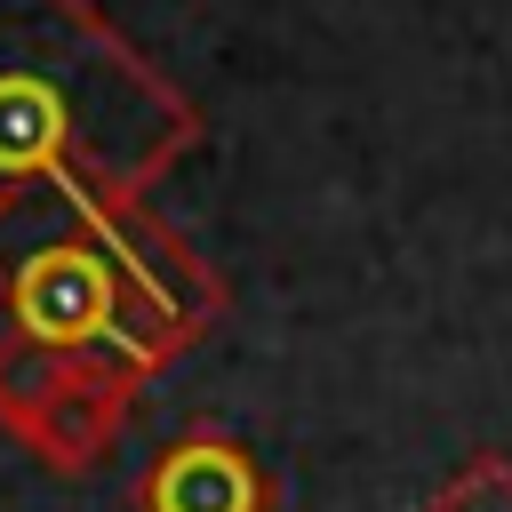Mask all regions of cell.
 <instances>
[{
    "label": "cell",
    "mask_w": 512,
    "mask_h": 512,
    "mask_svg": "<svg viewBox=\"0 0 512 512\" xmlns=\"http://www.w3.org/2000/svg\"><path fill=\"white\" fill-rule=\"evenodd\" d=\"M232 288L152 208L96 184L0 200V432L48 472H96L144 384L216 336Z\"/></svg>",
    "instance_id": "cell-1"
},
{
    "label": "cell",
    "mask_w": 512,
    "mask_h": 512,
    "mask_svg": "<svg viewBox=\"0 0 512 512\" xmlns=\"http://www.w3.org/2000/svg\"><path fill=\"white\" fill-rule=\"evenodd\" d=\"M192 144L200 104L96 0H0V200L40 184L144 200Z\"/></svg>",
    "instance_id": "cell-2"
},
{
    "label": "cell",
    "mask_w": 512,
    "mask_h": 512,
    "mask_svg": "<svg viewBox=\"0 0 512 512\" xmlns=\"http://www.w3.org/2000/svg\"><path fill=\"white\" fill-rule=\"evenodd\" d=\"M272 504H280L272 464L224 424L168 432L136 472V512H272Z\"/></svg>",
    "instance_id": "cell-3"
},
{
    "label": "cell",
    "mask_w": 512,
    "mask_h": 512,
    "mask_svg": "<svg viewBox=\"0 0 512 512\" xmlns=\"http://www.w3.org/2000/svg\"><path fill=\"white\" fill-rule=\"evenodd\" d=\"M416 512H512V456L504 448H480V456H464Z\"/></svg>",
    "instance_id": "cell-4"
}]
</instances>
